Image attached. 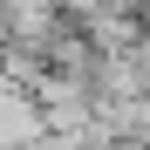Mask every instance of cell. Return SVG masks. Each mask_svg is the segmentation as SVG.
<instances>
[{"instance_id":"obj_2","label":"cell","mask_w":150,"mask_h":150,"mask_svg":"<svg viewBox=\"0 0 150 150\" xmlns=\"http://www.w3.org/2000/svg\"><path fill=\"white\" fill-rule=\"evenodd\" d=\"M123 7H137V14H150V0H123Z\"/></svg>"},{"instance_id":"obj_1","label":"cell","mask_w":150,"mask_h":150,"mask_svg":"<svg viewBox=\"0 0 150 150\" xmlns=\"http://www.w3.org/2000/svg\"><path fill=\"white\" fill-rule=\"evenodd\" d=\"M34 143H41V109H34V89L0 75V150H34Z\"/></svg>"}]
</instances>
